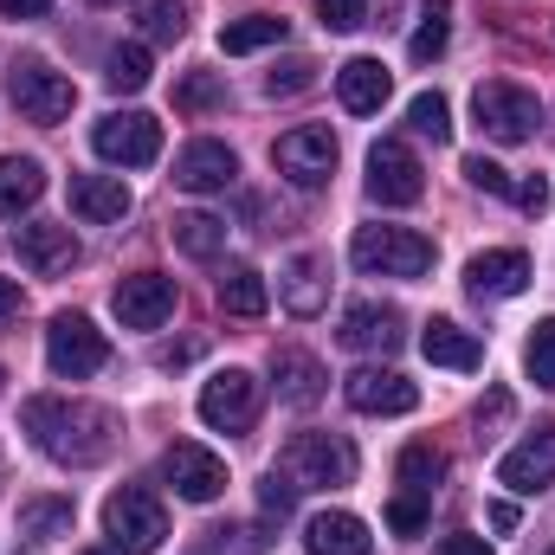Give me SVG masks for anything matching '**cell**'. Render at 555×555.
<instances>
[{"mask_svg": "<svg viewBox=\"0 0 555 555\" xmlns=\"http://www.w3.org/2000/svg\"><path fill=\"white\" fill-rule=\"evenodd\" d=\"M33 446L59 465H104L111 446H117V414L98 408V401H65V395H39L20 408Z\"/></svg>", "mask_w": 555, "mask_h": 555, "instance_id": "6da1fadb", "label": "cell"}, {"mask_svg": "<svg viewBox=\"0 0 555 555\" xmlns=\"http://www.w3.org/2000/svg\"><path fill=\"white\" fill-rule=\"evenodd\" d=\"M284 478L297 491H343V485H356V446L343 433H291Z\"/></svg>", "mask_w": 555, "mask_h": 555, "instance_id": "7a4b0ae2", "label": "cell"}, {"mask_svg": "<svg viewBox=\"0 0 555 555\" xmlns=\"http://www.w3.org/2000/svg\"><path fill=\"white\" fill-rule=\"evenodd\" d=\"M349 259L369 278H426L439 253H433V240L414 233V227H362L349 240Z\"/></svg>", "mask_w": 555, "mask_h": 555, "instance_id": "3957f363", "label": "cell"}, {"mask_svg": "<svg viewBox=\"0 0 555 555\" xmlns=\"http://www.w3.org/2000/svg\"><path fill=\"white\" fill-rule=\"evenodd\" d=\"M104 537H111L117 555H155L168 543V511H162V498L142 491V485L111 491V504H104Z\"/></svg>", "mask_w": 555, "mask_h": 555, "instance_id": "277c9868", "label": "cell"}, {"mask_svg": "<svg viewBox=\"0 0 555 555\" xmlns=\"http://www.w3.org/2000/svg\"><path fill=\"white\" fill-rule=\"evenodd\" d=\"M7 98H13V111H20L26 124L52 130V124H65V117H72L78 85H72L65 72H52L46 59H13V72H7Z\"/></svg>", "mask_w": 555, "mask_h": 555, "instance_id": "5b68a950", "label": "cell"}, {"mask_svg": "<svg viewBox=\"0 0 555 555\" xmlns=\"http://www.w3.org/2000/svg\"><path fill=\"white\" fill-rule=\"evenodd\" d=\"M472 117L491 142H530L537 124H543V104H537V91H524L511 78H491V85L472 91Z\"/></svg>", "mask_w": 555, "mask_h": 555, "instance_id": "8992f818", "label": "cell"}, {"mask_svg": "<svg viewBox=\"0 0 555 555\" xmlns=\"http://www.w3.org/2000/svg\"><path fill=\"white\" fill-rule=\"evenodd\" d=\"M46 362H52V375L85 382V375H98L111 362V343H104V330L85 310H59L52 330H46Z\"/></svg>", "mask_w": 555, "mask_h": 555, "instance_id": "52a82bcc", "label": "cell"}, {"mask_svg": "<svg viewBox=\"0 0 555 555\" xmlns=\"http://www.w3.org/2000/svg\"><path fill=\"white\" fill-rule=\"evenodd\" d=\"M272 162L291 188H330V175H336V137L323 124H297V130L278 137Z\"/></svg>", "mask_w": 555, "mask_h": 555, "instance_id": "ba28073f", "label": "cell"}, {"mask_svg": "<svg viewBox=\"0 0 555 555\" xmlns=\"http://www.w3.org/2000/svg\"><path fill=\"white\" fill-rule=\"evenodd\" d=\"M369 194L382 207H414L426 194V168H420V155L401 137H382L369 149Z\"/></svg>", "mask_w": 555, "mask_h": 555, "instance_id": "9c48e42d", "label": "cell"}, {"mask_svg": "<svg viewBox=\"0 0 555 555\" xmlns=\"http://www.w3.org/2000/svg\"><path fill=\"white\" fill-rule=\"evenodd\" d=\"M91 149L117 168H149L162 155V124L149 111H111L98 130H91Z\"/></svg>", "mask_w": 555, "mask_h": 555, "instance_id": "30bf717a", "label": "cell"}, {"mask_svg": "<svg viewBox=\"0 0 555 555\" xmlns=\"http://www.w3.org/2000/svg\"><path fill=\"white\" fill-rule=\"evenodd\" d=\"M162 478L175 485V498H188V504H214V498L227 491V459L207 452V446H194V439H175V446L162 452Z\"/></svg>", "mask_w": 555, "mask_h": 555, "instance_id": "8fae6325", "label": "cell"}, {"mask_svg": "<svg viewBox=\"0 0 555 555\" xmlns=\"http://www.w3.org/2000/svg\"><path fill=\"white\" fill-rule=\"evenodd\" d=\"M111 304H117L124 330H162V323L175 317L181 291H175V278L168 272H137V278H124V284L111 291Z\"/></svg>", "mask_w": 555, "mask_h": 555, "instance_id": "7c38bea8", "label": "cell"}, {"mask_svg": "<svg viewBox=\"0 0 555 555\" xmlns=\"http://www.w3.org/2000/svg\"><path fill=\"white\" fill-rule=\"evenodd\" d=\"M201 420H207L214 433H246V426L259 420V382H253L246 369L214 375V382L201 388Z\"/></svg>", "mask_w": 555, "mask_h": 555, "instance_id": "4fadbf2b", "label": "cell"}, {"mask_svg": "<svg viewBox=\"0 0 555 555\" xmlns=\"http://www.w3.org/2000/svg\"><path fill=\"white\" fill-rule=\"evenodd\" d=\"M498 485H511L517 498H537L543 485H555V426H537L498 459Z\"/></svg>", "mask_w": 555, "mask_h": 555, "instance_id": "5bb4252c", "label": "cell"}, {"mask_svg": "<svg viewBox=\"0 0 555 555\" xmlns=\"http://www.w3.org/2000/svg\"><path fill=\"white\" fill-rule=\"evenodd\" d=\"M233 181H240V155H233L227 142L201 137L175 155V188H188V194H220V188H233Z\"/></svg>", "mask_w": 555, "mask_h": 555, "instance_id": "9a60e30c", "label": "cell"}, {"mask_svg": "<svg viewBox=\"0 0 555 555\" xmlns=\"http://www.w3.org/2000/svg\"><path fill=\"white\" fill-rule=\"evenodd\" d=\"M343 395H349L356 414H414L420 408V388L401 369H356V375L343 382Z\"/></svg>", "mask_w": 555, "mask_h": 555, "instance_id": "2e32d148", "label": "cell"}, {"mask_svg": "<svg viewBox=\"0 0 555 555\" xmlns=\"http://www.w3.org/2000/svg\"><path fill=\"white\" fill-rule=\"evenodd\" d=\"M13 253H20V266L39 278H59L78 266V240H72V227H52V220H33V227H13Z\"/></svg>", "mask_w": 555, "mask_h": 555, "instance_id": "e0dca14e", "label": "cell"}, {"mask_svg": "<svg viewBox=\"0 0 555 555\" xmlns=\"http://www.w3.org/2000/svg\"><path fill=\"white\" fill-rule=\"evenodd\" d=\"M524 284H530V259H524L517 246H491V253H478V259L465 266V291H472V297H491V304L517 297Z\"/></svg>", "mask_w": 555, "mask_h": 555, "instance_id": "ac0fdd59", "label": "cell"}, {"mask_svg": "<svg viewBox=\"0 0 555 555\" xmlns=\"http://www.w3.org/2000/svg\"><path fill=\"white\" fill-rule=\"evenodd\" d=\"M401 336H408V317L395 310V304H356L349 317H343V349H382V356H395L401 349Z\"/></svg>", "mask_w": 555, "mask_h": 555, "instance_id": "d6986e66", "label": "cell"}, {"mask_svg": "<svg viewBox=\"0 0 555 555\" xmlns=\"http://www.w3.org/2000/svg\"><path fill=\"white\" fill-rule=\"evenodd\" d=\"M72 207L91 220V227H117V220H130V188H124V175H72Z\"/></svg>", "mask_w": 555, "mask_h": 555, "instance_id": "ffe728a7", "label": "cell"}, {"mask_svg": "<svg viewBox=\"0 0 555 555\" xmlns=\"http://www.w3.org/2000/svg\"><path fill=\"white\" fill-rule=\"evenodd\" d=\"M420 356H426L433 369H459V375H472V369L485 362V343H478L472 330H459L452 317H433V323L420 330Z\"/></svg>", "mask_w": 555, "mask_h": 555, "instance_id": "44dd1931", "label": "cell"}, {"mask_svg": "<svg viewBox=\"0 0 555 555\" xmlns=\"http://www.w3.org/2000/svg\"><path fill=\"white\" fill-rule=\"evenodd\" d=\"M388 91H395V78H388L382 59H349V65L336 72V98H343V111H356V117H375V111L388 104Z\"/></svg>", "mask_w": 555, "mask_h": 555, "instance_id": "7402d4cb", "label": "cell"}, {"mask_svg": "<svg viewBox=\"0 0 555 555\" xmlns=\"http://www.w3.org/2000/svg\"><path fill=\"white\" fill-rule=\"evenodd\" d=\"M304 550L310 555H369L375 550V537H369L362 517H349V511H323V517L304 524Z\"/></svg>", "mask_w": 555, "mask_h": 555, "instance_id": "603a6c76", "label": "cell"}, {"mask_svg": "<svg viewBox=\"0 0 555 555\" xmlns=\"http://www.w3.org/2000/svg\"><path fill=\"white\" fill-rule=\"evenodd\" d=\"M272 382H278V401H291V408H310V401H323V362L310 356V349H272Z\"/></svg>", "mask_w": 555, "mask_h": 555, "instance_id": "cb8c5ba5", "label": "cell"}, {"mask_svg": "<svg viewBox=\"0 0 555 555\" xmlns=\"http://www.w3.org/2000/svg\"><path fill=\"white\" fill-rule=\"evenodd\" d=\"M39 194H46V168H39L33 155H0V214L13 220V214H26Z\"/></svg>", "mask_w": 555, "mask_h": 555, "instance_id": "d4e9b609", "label": "cell"}, {"mask_svg": "<svg viewBox=\"0 0 555 555\" xmlns=\"http://www.w3.org/2000/svg\"><path fill=\"white\" fill-rule=\"evenodd\" d=\"M72 524H78V504H72V498H26V504H20V530H26L33 543H65Z\"/></svg>", "mask_w": 555, "mask_h": 555, "instance_id": "484cf974", "label": "cell"}, {"mask_svg": "<svg viewBox=\"0 0 555 555\" xmlns=\"http://www.w3.org/2000/svg\"><path fill=\"white\" fill-rule=\"evenodd\" d=\"M168 233H175V246H181L188 259H220V253H227V220H220V214H175Z\"/></svg>", "mask_w": 555, "mask_h": 555, "instance_id": "4316f807", "label": "cell"}, {"mask_svg": "<svg viewBox=\"0 0 555 555\" xmlns=\"http://www.w3.org/2000/svg\"><path fill=\"white\" fill-rule=\"evenodd\" d=\"M278 39H284V20H278V13H246V20H227V26H220V52H227V59L266 52Z\"/></svg>", "mask_w": 555, "mask_h": 555, "instance_id": "83f0119b", "label": "cell"}, {"mask_svg": "<svg viewBox=\"0 0 555 555\" xmlns=\"http://www.w3.org/2000/svg\"><path fill=\"white\" fill-rule=\"evenodd\" d=\"M284 310L291 317H317L323 310V259H310V253L291 259V272H284Z\"/></svg>", "mask_w": 555, "mask_h": 555, "instance_id": "f1b7e54d", "label": "cell"}, {"mask_svg": "<svg viewBox=\"0 0 555 555\" xmlns=\"http://www.w3.org/2000/svg\"><path fill=\"white\" fill-rule=\"evenodd\" d=\"M266 304H272V291H266V278L253 266H233L220 278V310L227 317H266Z\"/></svg>", "mask_w": 555, "mask_h": 555, "instance_id": "f546056e", "label": "cell"}, {"mask_svg": "<svg viewBox=\"0 0 555 555\" xmlns=\"http://www.w3.org/2000/svg\"><path fill=\"white\" fill-rule=\"evenodd\" d=\"M446 39H452V0H426L414 39H408V59H414V65H433V59L446 52Z\"/></svg>", "mask_w": 555, "mask_h": 555, "instance_id": "4dcf8cb0", "label": "cell"}, {"mask_svg": "<svg viewBox=\"0 0 555 555\" xmlns=\"http://www.w3.org/2000/svg\"><path fill=\"white\" fill-rule=\"evenodd\" d=\"M439 478H446V452H439L433 439H414V446L401 452V485L433 498V485H439Z\"/></svg>", "mask_w": 555, "mask_h": 555, "instance_id": "1f68e13d", "label": "cell"}, {"mask_svg": "<svg viewBox=\"0 0 555 555\" xmlns=\"http://www.w3.org/2000/svg\"><path fill=\"white\" fill-rule=\"evenodd\" d=\"M137 20L155 46H175L188 33V0H137Z\"/></svg>", "mask_w": 555, "mask_h": 555, "instance_id": "d6a6232c", "label": "cell"}, {"mask_svg": "<svg viewBox=\"0 0 555 555\" xmlns=\"http://www.w3.org/2000/svg\"><path fill=\"white\" fill-rule=\"evenodd\" d=\"M408 124H414V137H426V142H452V104H446L439 91H420L414 104H408Z\"/></svg>", "mask_w": 555, "mask_h": 555, "instance_id": "836d02e7", "label": "cell"}, {"mask_svg": "<svg viewBox=\"0 0 555 555\" xmlns=\"http://www.w3.org/2000/svg\"><path fill=\"white\" fill-rule=\"evenodd\" d=\"M266 543H272V537H259L253 524H220V530L201 537L194 555H266Z\"/></svg>", "mask_w": 555, "mask_h": 555, "instance_id": "e575fe53", "label": "cell"}, {"mask_svg": "<svg viewBox=\"0 0 555 555\" xmlns=\"http://www.w3.org/2000/svg\"><path fill=\"white\" fill-rule=\"evenodd\" d=\"M227 104V85L214 78V72H188L181 85H175V111H188V117H201V111H220Z\"/></svg>", "mask_w": 555, "mask_h": 555, "instance_id": "d590c367", "label": "cell"}, {"mask_svg": "<svg viewBox=\"0 0 555 555\" xmlns=\"http://www.w3.org/2000/svg\"><path fill=\"white\" fill-rule=\"evenodd\" d=\"M524 369H530L537 388H550L555 395V317H543V323L530 330V343H524Z\"/></svg>", "mask_w": 555, "mask_h": 555, "instance_id": "8d00e7d4", "label": "cell"}, {"mask_svg": "<svg viewBox=\"0 0 555 555\" xmlns=\"http://www.w3.org/2000/svg\"><path fill=\"white\" fill-rule=\"evenodd\" d=\"M104 78H111V91H142L149 85V52L142 46H117L104 59Z\"/></svg>", "mask_w": 555, "mask_h": 555, "instance_id": "74e56055", "label": "cell"}, {"mask_svg": "<svg viewBox=\"0 0 555 555\" xmlns=\"http://www.w3.org/2000/svg\"><path fill=\"white\" fill-rule=\"evenodd\" d=\"M310 85H317V65H310V59H284V65L266 72V91H272V98H297V91H310Z\"/></svg>", "mask_w": 555, "mask_h": 555, "instance_id": "f35d334b", "label": "cell"}, {"mask_svg": "<svg viewBox=\"0 0 555 555\" xmlns=\"http://www.w3.org/2000/svg\"><path fill=\"white\" fill-rule=\"evenodd\" d=\"M426 504H433L426 491H401V498L388 504V530H395V537H420V530H426Z\"/></svg>", "mask_w": 555, "mask_h": 555, "instance_id": "ab89813d", "label": "cell"}, {"mask_svg": "<svg viewBox=\"0 0 555 555\" xmlns=\"http://www.w3.org/2000/svg\"><path fill=\"white\" fill-rule=\"evenodd\" d=\"M259 511H266V517H278V524L297 511V485H291L284 472H266V485H259Z\"/></svg>", "mask_w": 555, "mask_h": 555, "instance_id": "60d3db41", "label": "cell"}, {"mask_svg": "<svg viewBox=\"0 0 555 555\" xmlns=\"http://www.w3.org/2000/svg\"><path fill=\"white\" fill-rule=\"evenodd\" d=\"M465 181H472L478 194H511V188H517V181H511L491 155H465Z\"/></svg>", "mask_w": 555, "mask_h": 555, "instance_id": "b9f144b4", "label": "cell"}, {"mask_svg": "<svg viewBox=\"0 0 555 555\" xmlns=\"http://www.w3.org/2000/svg\"><path fill=\"white\" fill-rule=\"evenodd\" d=\"M317 13H323L330 33H356V26H369V0H317Z\"/></svg>", "mask_w": 555, "mask_h": 555, "instance_id": "7bdbcfd3", "label": "cell"}, {"mask_svg": "<svg viewBox=\"0 0 555 555\" xmlns=\"http://www.w3.org/2000/svg\"><path fill=\"white\" fill-rule=\"evenodd\" d=\"M511 194H517V207H524V214H550V181H543V175H530V181H517Z\"/></svg>", "mask_w": 555, "mask_h": 555, "instance_id": "ee69618b", "label": "cell"}, {"mask_svg": "<svg viewBox=\"0 0 555 555\" xmlns=\"http://www.w3.org/2000/svg\"><path fill=\"white\" fill-rule=\"evenodd\" d=\"M433 555H491V543H485V537H465V530H459V537H439V550Z\"/></svg>", "mask_w": 555, "mask_h": 555, "instance_id": "f6af8a7d", "label": "cell"}, {"mask_svg": "<svg viewBox=\"0 0 555 555\" xmlns=\"http://www.w3.org/2000/svg\"><path fill=\"white\" fill-rule=\"evenodd\" d=\"M498 420H511V395H504V388H491V395L478 401V426H498Z\"/></svg>", "mask_w": 555, "mask_h": 555, "instance_id": "bcb514c9", "label": "cell"}, {"mask_svg": "<svg viewBox=\"0 0 555 555\" xmlns=\"http://www.w3.org/2000/svg\"><path fill=\"white\" fill-rule=\"evenodd\" d=\"M52 0H0V20H39Z\"/></svg>", "mask_w": 555, "mask_h": 555, "instance_id": "7dc6e473", "label": "cell"}, {"mask_svg": "<svg viewBox=\"0 0 555 555\" xmlns=\"http://www.w3.org/2000/svg\"><path fill=\"white\" fill-rule=\"evenodd\" d=\"M201 356V343H168V349H155V362L162 369H175V362H194Z\"/></svg>", "mask_w": 555, "mask_h": 555, "instance_id": "c3c4849f", "label": "cell"}, {"mask_svg": "<svg viewBox=\"0 0 555 555\" xmlns=\"http://www.w3.org/2000/svg\"><path fill=\"white\" fill-rule=\"evenodd\" d=\"M491 530L511 537V530H517V504H491Z\"/></svg>", "mask_w": 555, "mask_h": 555, "instance_id": "681fc988", "label": "cell"}, {"mask_svg": "<svg viewBox=\"0 0 555 555\" xmlns=\"http://www.w3.org/2000/svg\"><path fill=\"white\" fill-rule=\"evenodd\" d=\"M20 310V278H0V317H13Z\"/></svg>", "mask_w": 555, "mask_h": 555, "instance_id": "f907efd6", "label": "cell"}, {"mask_svg": "<svg viewBox=\"0 0 555 555\" xmlns=\"http://www.w3.org/2000/svg\"><path fill=\"white\" fill-rule=\"evenodd\" d=\"M0 388H7V369H0Z\"/></svg>", "mask_w": 555, "mask_h": 555, "instance_id": "816d5d0a", "label": "cell"}, {"mask_svg": "<svg viewBox=\"0 0 555 555\" xmlns=\"http://www.w3.org/2000/svg\"><path fill=\"white\" fill-rule=\"evenodd\" d=\"M85 555H104V550H85Z\"/></svg>", "mask_w": 555, "mask_h": 555, "instance_id": "f5cc1de1", "label": "cell"}, {"mask_svg": "<svg viewBox=\"0 0 555 555\" xmlns=\"http://www.w3.org/2000/svg\"><path fill=\"white\" fill-rule=\"evenodd\" d=\"M98 7H111V0H98Z\"/></svg>", "mask_w": 555, "mask_h": 555, "instance_id": "db71d44e", "label": "cell"}, {"mask_svg": "<svg viewBox=\"0 0 555 555\" xmlns=\"http://www.w3.org/2000/svg\"><path fill=\"white\" fill-rule=\"evenodd\" d=\"M550 555H555V550H550Z\"/></svg>", "mask_w": 555, "mask_h": 555, "instance_id": "11a10c76", "label": "cell"}]
</instances>
